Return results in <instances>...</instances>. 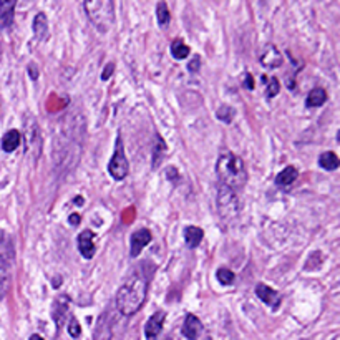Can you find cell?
Listing matches in <instances>:
<instances>
[{
  "label": "cell",
  "instance_id": "cell-1",
  "mask_svg": "<svg viewBox=\"0 0 340 340\" xmlns=\"http://www.w3.org/2000/svg\"><path fill=\"white\" fill-rule=\"evenodd\" d=\"M148 294V282L145 277L141 276H133L130 277L116 292V307L118 310L130 317L135 315L141 306L146 301Z\"/></svg>",
  "mask_w": 340,
  "mask_h": 340
},
{
  "label": "cell",
  "instance_id": "cell-2",
  "mask_svg": "<svg viewBox=\"0 0 340 340\" xmlns=\"http://www.w3.org/2000/svg\"><path fill=\"white\" fill-rule=\"evenodd\" d=\"M216 175L223 186L229 189H239L247 181V169L244 161L234 153H223L218 158Z\"/></svg>",
  "mask_w": 340,
  "mask_h": 340
},
{
  "label": "cell",
  "instance_id": "cell-3",
  "mask_svg": "<svg viewBox=\"0 0 340 340\" xmlns=\"http://www.w3.org/2000/svg\"><path fill=\"white\" fill-rule=\"evenodd\" d=\"M83 7L88 19L98 28V32L106 33L115 25V2L111 0H85Z\"/></svg>",
  "mask_w": 340,
  "mask_h": 340
},
{
  "label": "cell",
  "instance_id": "cell-4",
  "mask_svg": "<svg viewBox=\"0 0 340 340\" xmlns=\"http://www.w3.org/2000/svg\"><path fill=\"white\" fill-rule=\"evenodd\" d=\"M14 262V247L4 231H0V301L7 294L9 289V272Z\"/></svg>",
  "mask_w": 340,
  "mask_h": 340
},
{
  "label": "cell",
  "instance_id": "cell-5",
  "mask_svg": "<svg viewBox=\"0 0 340 340\" xmlns=\"http://www.w3.org/2000/svg\"><path fill=\"white\" fill-rule=\"evenodd\" d=\"M23 140H25V151L28 154V158L35 163L41 151V136H40L38 123L30 113L25 115V136H23Z\"/></svg>",
  "mask_w": 340,
  "mask_h": 340
},
{
  "label": "cell",
  "instance_id": "cell-6",
  "mask_svg": "<svg viewBox=\"0 0 340 340\" xmlns=\"http://www.w3.org/2000/svg\"><path fill=\"white\" fill-rule=\"evenodd\" d=\"M128 171H130V163H128L126 154H124L123 138L118 135L116 145H115V153H113V156L108 163V173L111 175L113 180L121 181L128 176Z\"/></svg>",
  "mask_w": 340,
  "mask_h": 340
},
{
  "label": "cell",
  "instance_id": "cell-7",
  "mask_svg": "<svg viewBox=\"0 0 340 340\" xmlns=\"http://www.w3.org/2000/svg\"><path fill=\"white\" fill-rule=\"evenodd\" d=\"M218 206H219V216L223 219H236L239 214V199L234 189H229L221 184L218 193Z\"/></svg>",
  "mask_w": 340,
  "mask_h": 340
},
{
  "label": "cell",
  "instance_id": "cell-8",
  "mask_svg": "<svg viewBox=\"0 0 340 340\" xmlns=\"http://www.w3.org/2000/svg\"><path fill=\"white\" fill-rule=\"evenodd\" d=\"M151 239H153V236H151L150 229L143 228V229L135 231L130 239V256L131 258H138L141 254V250L151 242Z\"/></svg>",
  "mask_w": 340,
  "mask_h": 340
},
{
  "label": "cell",
  "instance_id": "cell-9",
  "mask_svg": "<svg viewBox=\"0 0 340 340\" xmlns=\"http://www.w3.org/2000/svg\"><path fill=\"white\" fill-rule=\"evenodd\" d=\"M164 320H166V312H163V310H158V312H154L151 317L148 319L146 325H145L146 340H156L158 338L161 330H163Z\"/></svg>",
  "mask_w": 340,
  "mask_h": 340
},
{
  "label": "cell",
  "instance_id": "cell-10",
  "mask_svg": "<svg viewBox=\"0 0 340 340\" xmlns=\"http://www.w3.org/2000/svg\"><path fill=\"white\" fill-rule=\"evenodd\" d=\"M256 295L272 309H277L280 306V301H282V297H280L279 292L274 290L272 287H269V285H266V284L256 285Z\"/></svg>",
  "mask_w": 340,
  "mask_h": 340
},
{
  "label": "cell",
  "instance_id": "cell-11",
  "mask_svg": "<svg viewBox=\"0 0 340 340\" xmlns=\"http://www.w3.org/2000/svg\"><path fill=\"white\" fill-rule=\"evenodd\" d=\"M201 332H202L201 320L196 317L194 314H188L186 319H184V322H183L181 333L188 340H198V337L201 335Z\"/></svg>",
  "mask_w": 340,
  "mask_h": 340
},
{
  "label": "cell",
  "instance_id": "cell-12",
  "mask_svg": "<svg viewBox=\"0 0 340 340\" xmlns=\"http://www.w3.org/2000/svg\"><path fill=\"white\" fill-rule=\"evenodd\" d=\"M76 242H78V250H80V254L83 256V258L92 259L95 256V250H97V247H95V234L93 232L88 231V229L80 232Z\"/></svg>",
  "mask_w": 340,
  "mask_h": 340
},
{
  "label": "cell",
  "instance_id": "cell-13",
  "mask_svg": "<svg viewBox=\"0 0 340 340\" xmlns=\"http://www.w3.org/2000/svg\"><path fill=\"white\" fill-rule=\"evenodd\" d=\"M259 60L266 68H277L282 65V55H280L279 50L274 45H267Z\"/></svg>",
  "mask_w": 340,
  "mask_h": 340
},
{
  "label": "cell",
  "instance_id": "cell-14",
  "mask_svg": "<svg viewBox=\"0 0 340 340\" xmlns=\"http://www.w3.org/2000/svg\"><path fill=\"white\" fill-rule=\"evenodd\" d=\"M15 0H2L0 2V28H10L14 23Z\"/></svg>",
  "mask_w": 340,
  "mask_h": 340
},
{
  "label": "cell",
  "instance_id": "cell-15",
  "mask_svg": "<svg viewBox=\"0 0 340 340\" xmlns=\"http://www.w3.org/2000/svg\"><path fill=\"white\" fill-rule=\"evenodd\" d=\"M33 35L38 41L49 40L50 32H49V20H47L45 14H37L33 19Z\"/></svg>",
  "mask_w": 340,
  "mask_h": 340
},
{
  "label": "cell",
  "instance_id": "cell-16",
  "mask_svg": "<svg viewBox=\"0 0 340 340\" xmlns=\"http://www.w3.org/2000/svg\"><path fill=\"white\" fill-rule=\"evenodd\" d=\"M20 143H22L20 131L10 130V131H7V133L4 135V138H2V150L5 153H12V151H15L17 148L20 146Z\"/></svg>",
  "mask_w": 340,
  "mask_h": 340
},
{
  "label": "cell",
  "instance_id": "cell-17",
  "mask_svg": "<svg viewBox=\"0 0 340 340\" xmlns=\"http://www.w3.org/2000/svg\"><path fill=\"white\" fill-rule=\"evenodd\" d=\"M202 237H204V232H202V229L198 228V226H188V228L184 229V242H186V246L189 249L198 247L199 242L202 241Z\"/></svg>",
  "mask_w": 340,
  "mask_h": 340
},
{
  "label": "cell",
  "instance_id": "cell-18",
  "mask_svg": "<svg viewBox=\"0 0 340 340\" xmlns=\"http://www.w3.org/2000/svg\"><path fill=\"white\" fill-rule=\"evenodd\" d=\"M327 101V92L324 88H314L310 90L307 98H306V106L307 108H319Z\"/></svg>",
  "mask_w": 340,
  "mask_h": 340
},
{
  "label": "cell",
  "instance_id": "cell-19",
  "mask_svg": "<svg viewBox=\"0 0 340 340\" xmlns=\"http://www.w3.org/2000/svg\"><path fill=\"white\" fill-rule=\"evenodd\" d=\"M319 166L325 171H335L340 166V159L333 151H325L319 156Z\"/></svg>",
  "mask_w": 340,
  "mask_h": 340
},
{
  "label": "cell",
  "instance_id": "cell-20",
  "mask_svg": "<svg viewBox=\"0 0 340 340\" xmlns=\"http://www.w3.org/2000/svg\"><path fill=\"white\" fill-rule=\"evenodd\" d=\"M297 176H299V171H297V168H294V166H287V168H284L277 175L276 184H277V186H289V184H292L297 180Z\"/></svg>",
  "mask_w": 340,
  "mask_h": 340
},
{
  "label": "cell",
  "instance_id": "cell-21",
  "mask_svg": "<svg viewBox=\"0 0 340 340\" xmlns=\"http://www.w3.org/2000/svg\"><path fill=\"white\" fill-rule=\"evenodd\" d=\"M171 55L176 58V60H184L186 57H189V47L184 44L183 40H175L171 44Z\"/></svg>",
  "mask_w": 340,
  "mask_h": 340
},
{
  "label": "cell",
  "instance_id": "cell-22",
  "mask_svg": "<svg viewBox=\"0 0 340 340\" xmlns=\"http://www.w3.org/2000/svg\"><path fill=\"white\" fill-rule=\"evenodd\" d=\"M156 141H158V146H154V150H153V168H158L161 158L164 156L166 150H168L166 145H164V141L161 140L158 135H156Z\"/></svg>",
  "mask_w": 340,
  "mask_h": 340
},
{
  "label": "cell",
  "instance_id": "cell-23",
  "mask_svg": "<svg viewBox=\"0 0 340 340\" xmlns=\"http://www.w3.org/2000/svg\"><path fill=\"white\" fill-rule=\"evenodd\" d=\"M216 277H218V280L223 285H231V284H234V279H236V276H234V272H232L231 269H228V267H219L218 269V272H216Z\"/></svg>",
  "mask_w": 340,
  "mask_h": 340
},
{
  "label": "cell",
  "instance_id": "cell-24",
  "mask_svg": "<svg viewBox=\"0 0 340 340\" xmlns=\"http://www.w3.org/2000/svg\"><path fill=\"white\" fill-rule=\"evenodd\" d=\"M216 116H218V120H221L226 124H229L232 121V118H234V110H232L231 106H228V105H221L218 108Z\"/></svg>",
  "mask_w": 340,
  "mask_h": 340
},
{
  "label": "cell",
  "instance_id": "cell-25",
  "mask_svg": "<svg viewBox=\"0 0 340 340\" xmlns=\"http://www.w3.org/2000/svg\"><path fill=\"white\" fill-rule=\"evenodd\" d=\"M156 17H158V23L161 27H164L166 23L169 22V10H168V5L164 2H159L158 7H156Z\"/></svg>",
  "mask_w": 340,
  "mask_h": 340
},
{
  "label": "cell",
  "instance_id": "cell-26",
  "mask_svg": "<svg viewBox=\"0 0 340 340\" xmlns=\"http://www.w3.org/2000/svg\"><path fill=\"white\" fill-rule=\"evenodd\" d=\"M267 80V78H266ZM269 83H267V90H266V95L269 98H272V97H276V95L279 93V90H280V83H279V80L277 78H269L267 80Z\"/></svg>",
  "mask_w": 340,
  "mask_h": 340
},
{
  "label": "cell",
  "instance_id": "cell-27",
  "mask_svg": "<svg viewBox=\"0 0 340 340\" xmlns=\"http://www.w3.org/2000/svg\"><path fill=\"white\" fill-rule=\"evenodd\" d=\"M68 333L73 338H78L81 335V327H80L78 320H76V319H71L70 320V324H68Z\"/></svg>",
  "mask_w": 340,
  "mask_h": 340
},
{
  "label": "cell",
  "instance_id": "cell-28",
  "mask_svg": "<svg viewBox=\"0 0 340 340\" xmlns=\"http://www.w3.org/2000/svg\"><path fill=\"white\" fill-rule=\"evenodd\" d=\"M113 71H115V63H108V65H106V67H105L103 73H101V80H103V81L110 80V76L113 75Z\"/></svg>",
  "mask_w": 340,
  "mask_h": 340
},
{
  "label": "cell",
  "instance_id": "cell-29",
  "mask_svg": "<svg viewBox=\"0 0 340 340\" xmlns=\"http://www.w3.org/2000/svg\"><path fill=\"white\" fill-rule=\"evenodd\" d=\"M242 85L244 88H247V90H254V80H252V75L250 73H244V78H242Z\"/></svg>",
  "mask_w": 340,
  "mask_h": 340
},
{
  "label": "cell",
  "instance_id": "cell-30",
  "mask_svg": "<svg viewBox=\"0 0 340 340\" xmlns=\"http://www.w3.org/2000/svg\"><path fill=\"white\" fill-rule=\"evenodd\" d=\"M80 214H76V212H73V214H70V218H68V223L71 224V226H78L80 224Z\"/></svg>",
  "mask_w": 340,
  "mask_h": 340
},
{
  "label": "cell",
  "instance_id": "cell-31",
  "mask_svg": "<svg viewBox=\"0 0 340 340\" xmlns=\"http://www.w3.org/2000/svg\"><path fill=\"white\" fill-rule=\"evenodd\" d=\"M198 68H199V57H196L194 60L189 63V70L191 71H198Z\"/></svg>",
  "mask_w": 340,
  "mask_h": 340
},
{
  "label": "cell",
  "instance_id": "cell-32",
  "mask_svg": "<svg viewBox=\"0 0 340 340\" xmlns=\"http://www.w3.org/2000/svg\"><path fill=\"white\" fill-rule=\"evenodd\" d=\"M30 340H45L44 337H40V335H37V333H33V335L30 337Z\"/></svg>",
  "mask_w": 340,
  "mask_h": 340
},
{
  "label": "cell",
  "instance_id": "cell-33",
  "mask_svg": "<svg viewBox=\"0 0 340 340\" xmlns=\"http://www.w3.org/2000/svg\"><path fill=\"white\" fill-rule=\"evenodd\" d=\"M206 340H212V338H211V337H207V338H206Z\"/></svg>",
  "mask_w": 340,
  "mask_h": 340
}]
</instances>
